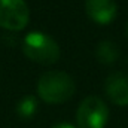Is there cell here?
<instances>
[{"instance_id": "6da1fadb", "label": "cell", "mask_w": 128, "mask_h": 128, "mask_svg": "<svg viewBox=\"0 0 128 128\" xmlns=\"http://www.w3.org/2000/svg\"><path fill=\"white\" fill-rule=\"evenodd\" d=\"M76 85L70 74L60 70H51L40 76L37 82L39 97L51 104H60L67 101L74 94Z\"/></svg>"}, {"instance_id": "7a4b0ae2", "label": "cell", "mask_w": 128, "mask_h": 128, "mask_svg": "<svg viewBox=\"0 0 128 128\" xmlns=\"http://www.w3.org/2000/svg\"><path fill=\"white\" fill-rule=\"evenodd\" d=\"M22 51L32 61L43 64V66L54 64L60 58L58 43L51 36L40 32L28 33L24 37Z\"/></svg>"}, {"instance_id": "3957f363", "label": "cell", "mask_w": 128, "mask_h": 128, "mask_svg": "<svg viewBox=\"0 0 128 128\" xmlns=\"http://www.w3.org/2000/svg\"><path fill=\"white\" fill-rule=\"evenodd\" d=\"M109 118V109L100 97L90 96L78 107L76 119L79 128H104Z\"/></svg>"}, {"instance_id": "277c9868", "label": "cell", "mask_w": 128, "mask_h": 128, "mask_svg": "<svg viewBox=\"0 0 128 128\" xmlns=\"http://www.w3.org/2000/svg\"><path fill=\"white\" fill-rule=\"evenodd\" d=\"M30 10L26 0H0V27L20 32L28 24Z\"/></svg>"}, {"instance_id": "5b68a950", "label": "cell", "mask_w": 128, "mask_h": 128, "mask_svg": "<svg viewBox=\"0 0 128 128\" xmlns=\"http://www.w3.org/2000/svg\"><path fill=\"white\" fill-rule=\"evenodd\" d=\"M107 97L118 106H128V74L116 72L107 76L104 82Z\"/></svg>"}, {"instance_id": "8992f818", "label": "cell", "mask_w": 128, "mask_h": 128, "mask_svg": "<svg viewBox=\"0 0 128 128\" xmlns=\"http://www.w3.org/2000/svg\"><path fill=\"white\" fill-rule=\"evenodd\" d=\"M88 16L98 24H109L115 20L118 4L115 0H85Z\"/></svg>"}, {"instance_id": "52a82bcc", "label": "cell", "mask_w": 128, "mask_h": 128, "mask_svg": "<svg viewBox=\"0 0 128 128\" xmlns=\"http://www.w3.org/2000/svg\"><path fill=\"white\" fill-rule=\"evenodd\" d=\"M96 57L100 63L103 64H112L119 57V49L118 46L110 42V40H103L98 43L96 49Z\"/></svg>"}, {"instance_id": "ba28073f", "label": "cell", "mask_w": 128, "mask_h": 128, "mask_svg": "<svg viewBox=\"0 0 128 128\" xmlns=\"http://www.w3.org/2000/svg\"><path fill=\"white\" fill-rule=\"evenodd\" d=\"M37 110V100L33 96H26L18 101L16 112L21 118H32Z\"/></svg>"}, {"instance_id": "9c48e42d", "label": "cell", "mask_w": 128, "mask_h": 128, "mask_svg": "<svg viewBox=\"0 0 128 128\" xmlns=\"http://www.w3.org/2000/svg\"><path fill=\"white\" fill-rule=\"evenodd\" d=\"M52 128H74V127L70 125V124H67V122H60V124H55Z\"/></svg>"}, {"instance_id": "30bf717a", "label": "cell", "mask_w": 128, "mask_h": 128, "mask_svg": "<svg viewBox=\"0 0 128 128\" xmlns=\"http://www.w3.org/2000/svg\"><path fill=\"white\" fill-rule=\"evenodd\" d=\"M127 32H128V24H127Z\"/></svg>"}]
</instances>
